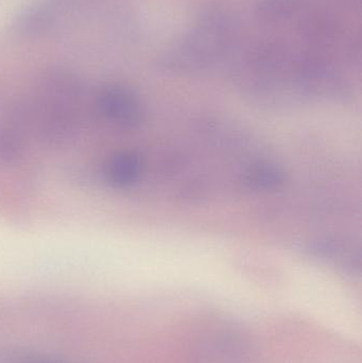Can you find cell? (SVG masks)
Listing matches in <instances>:
<instances>
[{"instance_id": "cell-2", "label": "cell", "mask_w": 362, "mask_h": 363, "mask_svg": "<svg viewBox=\"0 0 362 363\" xmlns=\"http://www.w3.org/2000/svg\"><path fill=\"white\" fill-rule=\"evenodd\" d=\"M237 33L235 23L227 13L218 9L208 11L170 51L166 64L182 70L208 67L231 50Z\"/></svg>"}, {"instance_id": "cell-3", "label": "cell", "mask_w": 362, "mask_h": 363, "mask_svg": "<svg viewBox=\"0 0 362 363\" xmlns=\"http://www.w3.org/2000/svg\"><path fill=\"white\" fill-rule=\"evenodd\" d=\"M96 104L101 116L119 129H136L146 116L140 96L125 85H106L98 93Z\"/></svg>"}, {"instance_id": "cell-5", "label": "cell", "mask_w": 362, "mask_h": 363, "mask_svg": "<svg viewBox=\"0 0 362 363\" xmlns=\"http://www.w3.org/2000/svg\"><path fill=\"white\" fill-rule=\"evenodd\" d=\"M144 160L135 151H119L111 155L103 165V178L108 185L118 189L131 187L142 178Z\"/></svg>"}, {"instance_id": "cell-6", "label": "cell", "mask_w": 362, "mask_h": 363, "mask_svg": "<svg viewBox=\"0 0 362 363\" xmlns=\"http://www.w3.org/2000/svg\"><path fill=\"white\" fill-rule=\"evenodd\" d=\"M284 170L269 162H259L253 164L246 174L244 181L249 188L259 191H269V190L278 189L285 183Z\"/></svg>"}, {"instance_id": "cell-7", "label": "cell", "mask_w": 362, "mask_h": 363, "mask_svg": "<svg viewBox=\"0 0 362 363\" xmlns=\"http://www.w3.org/2000/svg\"><path fill=\"white\" fill-rule=\"evenodd\" d=\"M8 363H53V362H48V360L42 359V358L30 357V356H27V357H19V358H16V359L10 360V362H8Z\"/></svg>"}, {"instance_id": "cell-4", "label": "cell", "mask_w": 362, "mask_h": 363, "mask_svg": "<svg viewBox=\"0 0 362 363\" xmlns=\"http://www.w3.org/2000/svg\"><path fill=\"white\" fill-rule=\"evenodd\" d=\"M30 131L25 102L0 101V161H16L23 155Z\"/></svg>"}, {"instance_id": "cell-1", "label": "cell", "mask_w": 362, "mask_h": 363, "mask_svg": "<svg viewBox=\"0 0 362 363\" xmlns=\"http://www.w3.org/2000/svg\"><path fill=\"white\" fill-rule=\"evenodd\" d=\"M82 85L65 72L45 74L25 102L30 131L50 146L76 135L82 116Z\"/></svg>"}]
</instances>
